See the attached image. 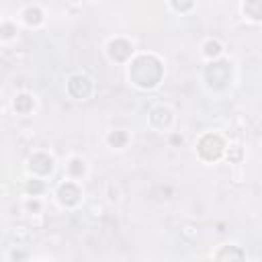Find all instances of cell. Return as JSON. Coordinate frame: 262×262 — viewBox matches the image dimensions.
Wrapping results in <instances>:
<instances>
[{"label": "cell", "instance_id": "obj_17", "mask_svg": "<svg viewBox=\"0 0 262 262\" xmlns=\"http://www.w3.org/2000/svg\"><path fill=\"white\" fill-rule=\"evenodd\" d=\"M170 4H172L174 10H178V12H186V10L192 8L194 0H170Z\"/></svg>", "mask_w": 262, "mask_h": 262}, {"label": "cell", "instance_id": "obj_11", "mask_svg": "<svg viewBox=\"0 0 262 262\" xmlns=\"http://www.w3.org/2000/svg\"><path fill=\"white\" fill-rule=\"evenodd\" d=\"M14 111L20 113V115L31 113V111H33V96H29V94H18V96L14 98Z\"/></svg>", "mask_w": 262, "mask_h": 262}, {"label": "cell", "instance_id": "obj_14", "mask_svg": "<svg viewBox=\"0 0 262 262\" xmlns=\"http://www.w3.org/2000/svg\"><path fill=\"white\" fill-rule=\"evenodd\" d=\"M221 51H223V47H221V43H219L217 39H209V41L203 45V53H205L207 57H217Z\"/></svg>", "mask_w": 262, "mask_h": 262}, {"label": "cell", "instance_id": "obj_6", "mask_svg": "<svg viewBox=\"0 0 262 262\" xmlns=\"http://www.w3.org/2000/svg\"><path fill=\"white\" fill-rule=\"evenodd\" d=\"M80 196H82V192H80V188L74 182H66V184H61L57 188V199L66 207H74L80 201Z\"/></svg>", "mask_w": 262, "mask_h": 262}, {"label": "cell", "instance_id": "obj_15", "mask_svg": "<svg viewBox=\"0 0 262 262\" xmlns=\"http://www.w3.org/2000/svg\"><path fill=\"white\" fill-rule=\"evenodd\" d=\"M68 172H70L72 176H82V174L86 172V166H84V162H82L80 158H74V160H70V164H68Z\"/></svg>", "mask_w": 262, "mask_h": 262}, {"label": "cell", "instance_id": "obj_19", "mask_svg": "<svg viewBox=\"0 0 262 262\" xmlns=\"http://www.w3.org/2000/svg\"><path fill=\"white\" fill-rule=\"evenodd\" d=\"M227 160H229V162H239V160H242V147H237V145L229 147V151H227Z\"/></svg>", "mask_w": 262, "mask_h": 262}, {"label": "cell", "instance_id": "obj_16", "mask_svg": "<svg viewBox=\"0 0 262 262\" xmlns=\"http://www.w3.org/2000/svg\"><path fill=\"white\" fill-rule=\"evenodd\" d=\"M25 188H27V192H29V194L37 196V194H41V192H43L45 184H43L41 180H37V178H31V180H29V182L25 184Z\"/></svg>", "mask_w": 262, "mask_h": 262}, {"label": "cell", "instance_id": "obj_9", "mask_svg": "<svg viewBox=\"0 0 262 262\" xmlns=\"http://www.w3.org/2000/svg\"><path fill=\"white\" fill-rule=\"evenodd\" d=\"M244 14L250 16L252 20L262 18V0H246L244 2Z\"/></svg>", "mask_w": 262, "mask_h": 262}, {"label": "cell", "instance_id": "obj_13", "mask_svg": "<svg viewBox=\"0 0 262 262\" xmlns=\"http://www.w3.org/2000/svg\"><path fill=\"white\" fill-rule=\"evenodd\" d=\"M106 141L111 147H123L127 143V133L125 131H111L106 135Z\"/></svg>", "mask_w": 262, "mask_h": 262}, {"label": "cell", "instance_id": "obj_1", "mask_svg": "<svg viewBox=\"0 0 262 262\" xmlns=\"http://www.w3.org/2000/svg\"><path fill=\"white\" fill-rule=\"evenodd\" d=\"M162 76H164V66L151 53L137 55L131 61V66H129V80L135 86H139V88H154V86H158Z\"/></svg>", "mask_w": 262, "mask_h": 262}, {"label": "cell", "instance_id": "obj_3", "mask_svg": "<svg viewBox=\"0 0 262 262\" xmlns=\"http://www.w3.org/2000/svg\"><path fill=\"white\" fill-rule=\"evenodd\" d=\"M196 149H199V156L207 162H215L223 156V149H225V143L223 139L217 135V133H205L199 143H196Z\"/></svg>", "mask_w": 262, "mask_h": 262}, {"label": "cell", "instance_id": "obj_20", "mask_svg": "<svg viewBox=\"0 0 262 262\" xmlns=\"http://www.w3.org/2000/svg\"><path fill=\"white\" fill-rule=\"evenodd\" d=\"M31 211H39V203L37 201H29V205H27Z\"/></svg>", "mask_w": 262, "mask_h": 262}, {"label": "cell", "instance_id": "obj_2", "mask_svg": "<svg viewBox=\"0 0 262 262\" xmlns=\"http://www.w3.org/2000/svg\"><path fill=\"white\" fill-rule=\"evenodd\" d=\"M205 80H207L209 88H213V90H223V88H227L229 82H231V63L225 61V59L211 61V63L205 68Z\"/></svg>", "mask_w": 262, "mask_h": 262}, {"label": "cell", "instance_id": "obj_12", "mask_svg": "<svg viewBox=\"0 0 262 262\" xmlns=\"http://www.w3.org/2000/svg\"><path fill=\"white\" fill-rule=\"evenodd\" d=\"M23 18H25V23L27 25H41V20H43V10L41 8H37V6H29L25 12H23Z\"/></svg>", "mask_w": 262, "mask_h": 262}, {"label": "cell", "instance_id": "obj_8", "mask_svg": "<svg viewBox=\"0 0 262 262\" xmlns=\"http://www.w3.org/2000/svg\"><path fill=\"white\" fill-rule=\"evenodd\" d=\"M149 121H151V125H156V127L164 129V127H168V125H170L172 115H170V111H168L166 106H156V108L151 111V115H149Z\"/></svg>", "mask_w": 262, "mask_h": 262}, {"label": "cell", "instance_id": "obj_4", "mask_svg": "<svg viewBox=\"0 0 262 262\" xmlns=\"http://www.w3.org/2000/svg\"><path fill=\"white\" fill-rule=\"evenodd\" d=\"M68 92H70L74 98H78V100L88 98V96L92 94V82H90V78L84 76V74H74V76L68 80Z\"/></svg>", "mask_w": 262, "mask_h": 262}, {"label": "cell", "instance_id": "obj_5", "mask_svg": "<svg viewBox=\"0 0 262 262\" xmlns=\"http://www.w3.org/2000/svg\"><path fill=\"white\" fill-rule=\"evenodd\" d=\"M106 51H108V57H111L113 61H125V59L131 57L133 45H131L127 39H113V41L108 43Z\"/></svg>", "mask_w": 262, "mask_h": 262}, {"label": "cell", "instance_id": "obj_10", "mask_svg": "<svg viewBox=\"0 0 262 262\" xmlns=\"http://www.w3.org/2000/svg\"><path fill=\"white\" fill-rule=\"evenodd\" d=\"M217 260H244V252L235 246H225L215 254Z\"/></svg>", "mask_w": 262, "mask_h": 262}, {"label": "cell", "instance_id": "obj_21", "mask_svg": "<svg viewBox=\"0 0 262 262\" xmlns=\"http://www.w3.org/2000/svg\"><path fill=\"white\" fill-rule=\"evenodd\" d=\"M174 145H178V143H182V135H172V139H170Z\"/></svg>", "mask_w": 262, "mask_h": 262}, {"label": "cell", "instance_id": "obj_7", "mask_svg": "<svg viewBox=\"0 0 262 262\" xmlns=\"http://www.w3.org/2000/svg\"><path fill=\"white\" fill-rule=\"evenodd\" d=\"M29 168H31V172H35V174H49L51 168H53V160H51V156H47V154H35V156L29 160Z\"/></svg>", "mask_w": 262, "mask_h": 262}, {"label": "cell", "instance_id": "obj_18", "mask_svg": "<svg viewBox=\"0 0 262 262\" xmlns=\"http://www.w3.org/2000/svg\"><path fill=\"white\" fill-rule=\"evenodd\" d=\"M14 35H16V27H14L12 23L0 25V37H2V39H10V37H14Z\"/></svg>", "mask_w": 262, "mask_h": 262}]
</instances>
